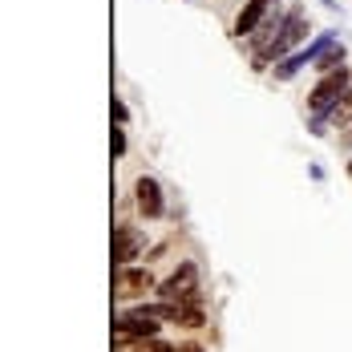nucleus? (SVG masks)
Masks as SVG:
<instances>
[{
    "instance_id": "nucleus-1",
    "label": "nucleus",
    "mask_w": 352,
    "mask_h": 352,
    "mask_svg": "<svg viewBox=\"0 0 352 352\" xmlns=\"http://www.w3.org/2000/svg\"><path fill=\"white\" fill-rule=\"evenodd\" d=\"M308 8L304 4H287V21H283V33L263 49V53H251V69L255 73H272V65H280L283 57H292L296 49L308 45Z\"/></svg>"
},
{
    "instance_id": "nucleus-2",
    "label": "nucleus",
    "mask_w": 352,
    "mask_h": 352,
    "mask_svg": "<svg viewBox=\"0 0 352 352\" xmlns=\"http://www.w3.org/2000/svg\"><path fill=\"white\" fill-rule=\"evenodd\" d=\"M158 300H175V304H203V287H199V263L182 259L166 280H158L154 287Z\"/></svg>"
},
{
    "instance_id": "nucleus-3",
    "label": "nucleus",
    "mask_w": 352,
    "mask_h": 352,
    "mask_svg": "<svg viewBox=\"0 0 352 352\" xmlns=\"http://www.w3.org/2000/svg\"><path fill=\"white\" fill-rule=\"evenodd\" d=\"M349 85H352V65H340V69H332V73H320L316 85L308 89V113L328 109L336 98H344Z\"/></svg>"
},
{
    "instance_id": "nucleus-4",
    "label": "nucleus",
    "mask_w": 352,
    "mask_h": 352,
    "mask_svg": "<svg viewBox=\"0 0 352 352\" xmlns=\"http://www.w3.org/2000/svg\"><path fill=\"white\" fill-rule=\"evenodd\" d=\"M154 287H158V280H154L150 267H138V263L113 267V300H142V296L154 292Z\"/></svg>"
},
{
    "instance_id": "nucleus-5",
    "label": "nucleus",
    "mask_w": 352,
    "mask_h": 352,
    "mask_svg": "<svg viewBox=\"0 0 352 352\" xmlns=\"http://www.w3.org/2000/svg\"><path fill=\"white\" fill-rule=\"evenodd\" d=\"M142 255H146V231L134 223H118L113 227V267H130Z\"/></svg>"
},
{
    "instance_id": "nucleus-6",
    "label": "nucleus",
    "mask_w": 352,
    "mask_h": 352,
    "mask_svg": "<svg viewBox=\"0 0 352 352\" xmlns=\"http://www.w3.org/2000/svg\"><path fill=\"white\" fill-rule=\"evenodd\" d=\"M134 207H138L142 219H162L166 214V195H162V182L154 175L134 178Z\"/></svg>"
},
{
    "instance_id": "nucleus-7",
    "label": "nucleus",
    "mask_w": 352,
    "mask_h": 352,
    "mask_svg": "<svg viewBox=\"0 0 352 352\" xmlns=\"http://www.w3.org/2000/svg\"><path fill=\"white\" fill-rule=\"evenodd\" d=\"M276 4H280V0H243V8H239L235 21H231V36H235V41H247V36L263 25V16H267Z\"/></svg>"
},
{
    "instance_id": "nucleus-8",
    "label": "nucleus",
    "mask_w": 352,
    "mask_h": 352,
    "mask_svg": "<svg viewBox=\"0 0 352 352\" xmlns=\"http://www.w3.org/2000/svg\"><path fill=\"white\" fill-rule=\"evenodd\" d=\"M283 21H287V8H283V4H276V8L263 16V25L247 36V41H239V45H247L251 53H263V49H267V45H272V41L283 33Z\"/></svg>"
},
{
    "instance_id": "nucleus-9",
    "label": "nucleus",
    "mask_w": 352,
    "mask_h": 352,
    "mask_svg": "<svg viewBox=\"0 0 352 352\" xmlns=\"http://www.w3.org/2000/svg\"><path fill=\"white\" fill-rule=\"evenodd\" d=\"M340 65H349V45H344V41H332V45L316 57L312 69H316V77H320V73H332V69H340Z\"/></svg>"
},
{
    "instance_id": "nucleus-10",
    "label": "nucleus",
    "mask_w": 352,
    "mask_h": 352,
    "mask_svg": "<svg viewBox=\"0 0 352 352\" xmlns=\"http://www.w3.org/2000/svg\"><path fill=\"white\" fill-rule=\"evenodd\" d=\"M178 324L190 328V332L207 328V312H203V304H182V320H178Z\"/></svg>"
},
{
    "instance_id": "nucleus-11",
    "label": "nucleus",
    "mask_w": 352,
    "mask_h": 352,
    "mask_svg": "<svg viewBox=\"0 0 352 352\" xmlns=\"http://www.w3.org/2000/svg\"><path fill=\"white\" fill-rule=\"evenodd\" d=\"M134 352H178V349L170 344V340H162V336H150V340H138Z\"/></svg>"
},
{
    "instance_id": "nucleus-12",
    "label": "nucleus",
    "mask_w": 352,
    "mask_h": 352,
    "mask_svg": "<svg viewBox=\"0 0 352 352\" xmlns=\"http://www.w3.org/2000/svg\"><path fill=\"white\" fill-rule=\"evenodd\" d=\"M109 150H113V162H122V158H126V126H113Z\"/></svg>"
},
{
    "instance_id": "nucleus-13",
    "label": "nucleus",
    "mask_w": 352,
    "mask_h": 352,
    "mask_svg": "<svg viewBox=\"0 0 352 352\" xmlns=\"http://www.w3.org/2000/svg\"><path fill=\"white\" fill-rule=\"evenodd\" d=\"M126 122H130V109L122 98H113V126H126Z\"/></svg>"
},
{
    "instance_id": "nucleus-14",
    "label": "nucleus",
    "mask_w": 352,
    "mask_h": 352,
    "mask_svg": "<svg viewBox=\"0 0 352 352\" xmlns=\"http://www.w3.org/2000/svg\"><path fill=\"white\" fill-rule=\"evenodd\" d=\"M340 150H344V154H352V122H344V130H340Z\"/></svg>"
},
{
    "instance_id": "nucleus-15",
    "label": "nucleus",
    "mask_w": 352,
    "mask_h": 352,
    "mask_svg": "<svg viewBox=\"0 0 352 352\" xmlns=\"http://www.w3.org/2000/svg\"><path fill=\"white\" fill-rule=\"evenodd\" d=\"M178 352H207V349H203V344H195V340H190V344H178Z\"/></svg>"
},
{
    "instance_id": "nucleus-16",
    "label": "nucleus",
    "mask_w": 352,
    "mask_h": 352,
    "mask_svg": "<svg viewBox=\"0 0 352 352\" xmlns=\"http://www.w3.org/2000/svg\"><path fill=\"white\" fill-rule=\"evenodd\" d=\"M113 352H130V349H113Z\"/></svg>"
},
{
    "instance_id": "nucleus-17",
    "label": "nucleus",
    "mask_w": 352,
    "mask_h": 352,
    "mask_svg": "<svg viewBox=\"0 0 352 352\" xmlns=\"http://www.w3.org/2000/svg\"><path fill=\"white\" fill-rule=\"evenodd\" d=\"M349 175H352V162H349Z\"/></svg>"
}]
</instances>
